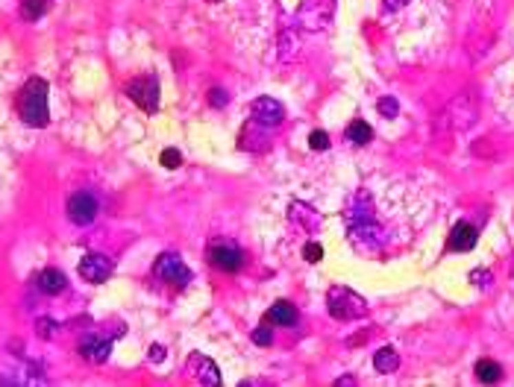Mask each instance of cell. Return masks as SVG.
I'll list each match as a JSON object with an SVG mask.
<instances>
[{
    "mask_svg": "<svg viewBox=\"0 0 514 387\" xmlns=\"http://www.w3.org/2000/svg\"><path fill=\"white\" fill-rule=\"evenodd\" d=\"M344 217H347V238L358 252L374 256V252L382 250V244H385V229H382L379 220L374 217V197H370L365 188L347 200Z\"/></svg>",
    "mask_w": 514,
    "mask_h": 387,
    "instance_id": "6da1fadb",
    "label": "cell"
},
{
    "mask_svg": "<svg viewBox=\"0 0 514 387\" xmlns=\"http://www.w3.org/2000/svg\"><path fill=\"white\" fill-rule=\"evenodd\" d=\"M47 82L41 80V76H32L27 80L24 85V94H21V120H24L27 126H47L50 120V109H47Z\"/></svg>",
    "mask_w": 514,
    "mask_h": 387,
    "instance_id": "7a4b0ae2",
    "label": "cell"
},
{
    "mask_svg": "<svg viewBox=\"0 0 514 387\" xmlns=\"http://www.w3.org/2000/svg\"><path fill=\"white\" fill-rule=\"evenodd\" d=\"M326 311H330L335 320H362L367 314V302L365 296H358L356 291H350V287H341L335 285L330 287V294H326Z\"/></svg>",
    "mask_w": 514,
    "mask_h": 387,
    "instance_id": "3957f363",
    "label": "cell"
},
{
    "mask_svg": "<svg viewBox=\"0 0 514 387\" xmlns=\"http://www.w3.org/2000/svg\"><path fill=\"white\" fill-rule=\"evenodd\" d=\"M206 256H209V261L224 273H238L244 267V250L238 247L235 241H226V238H215L209 250H206Z\"/></svg>",
    "mask_w": 514,
    "mask_h": 387,
    "instance_id": "277c9868",
    "label": "cell"
},
{
    "mask_svg": "<svg viewBox=\"0 0 514 387\" xmlns=\"http://www.w3.org/2000/svg\"><path fill=\"white\" fill-rule=\"evenodd\" d=\"M127 94L141 112H147V115L159 112V80L153 74H144V76H138V80H133L127 85Z\"/></svg>",
    "mask_w": 514,
    "mask_h": 387,
    "instance_id": "5b68a950",
    "label": "cell"
},
{
    "mask_svg": "<svg viewBox=\"0 0 514 387\" xmlns=\"http://www.w3.org/2000/svg\"><path fill=\"white\" fill-rule=\"evenodd\" d=\"M153 276L162 279L165 285H173V287H189V282H191V270L185 267L177 252H162L156 264H153Z\"/></svg>",
    "mask_w": 514,
    "mask_h": 387,
    "instance_id": "8992f818",
    "label": "cell"
},
{
    "mask_svg": "<svg viewBox=\"0 0 514 387\" xmlns=\"http://www.w3.org/2000/svg\"><path fill=\"white\" fill-rule=\"evenodd\" d=\"M297 21L300 27L318 32L332 21V0H303L297 9Z\"/></svg>",
    "mask_w": 514,
    "mask_h": 387,
    "instance_id": "52a82bcc",
    "label": "cell"
},
{
    "mask_svg": "<svg viewBox=\"0 0 514 387\" xmlns=\"http://www.w3.org/2000/svg\"><path fill=\"white\" fill-rule=\"evenodd\" d=\"M115 335H124L121 331H115ZM115 335H100V331H89V335L80 338V355L92 364H103L109 355H112V340Z\"/></svg>",
    "mask_w": 514,
    "mask_h": 387,
    "instance_id": "ba28073f",
    "label": "cell"
},
{
    "mask_svg": "<svg viewBox=\"0 0 514 387\" xmlns=\"http://www.w3.org/2000/svg\"><path fill=\"white\" fill-rule=\"evenodd\" d=\"M97 214H100V203H97V197H92L89 191H80L74 194L68 200V217L71 223L76 226H89L97 220Z\"/></svg>",
    "mask_w": 514,
    "mask_h": 387,
    "instance_id": "9c48e42d",
    "label": "cell"
},
{
    "mask_svg": "<svg viewBox=\"0 0 514 387\" xmlns=\"http://www.w3.org/2000/svg\"><path fill=\"white\" fill-rule=\"evenodd\" d=\"M112 261H109V256H103V252H85L83 261H80V276L85 282H94L100 285L106 282L109 276H112Z\"/></svg>",
    "mask_w": 514,
    "mask_h": 387,
    "instance_id": "30bf717a",
    "label": "cell"
},
{
    "mask_svg": "<svg viewBox=\"0 0 514 387\" xmlns=\"http://www.w3.org/2000/svg\"><path fill=\"white\" fill-rule=\"evenodd\" d=\"M185 370L191 373V379H194L197 384H212V387L221 384V370H217V364H215L212 358L200 355V352L189 355V361H185Z\"/></svg>",
    "mask_w": 514,
    "mask_h": 387,
    "instance_id": "8fae6325",
    "label": "cell"
},
{
    "mask_svg": "<svg viewBox=\"0 0 514 387\" xmlns=\"http://www.w3.org/2000/svg\"><path fill=\"white\" fill-rule=\"evenodd\" d=\"M250 115H253V124L259 126H277L282 124V118H286V106L279 100H273V97H259L250 106Z\"/></svg>",
    "mask_w": 514,
    "mask_h": 387,
    "instance_id": "7c38bea8",
    "label": "cell"
},
{
    "mask_svg": "<svg viewBox=\"0 0 514 387\" xmlns=\"http://www.w3.org/2000/svg\"><path fill=\"white\" fill-rule=\"evenodd\" d=\"M476 241H479L476 226L470 223V220H458V223L453 226V232H450L447 250H450V252H470L476 247Z\"/></svg>",
    "mask_w": 514,
    "mask_h": 387,
    "instance_id": "4fadbf2b",
    "label": "cell"
},
{
    "mask_svg": "<svg viewBox=\"0 0 514 387\" xmlns=\"http://www.w3.org/2000/svg\"><path fill=\"white\" fill-rule=\"evenodd\" d=\"M297 308H294L291 302H273L270 308H268V314H265V320L268 323H273V326H286V329H291V326H297Z\"/></svg>",
    "mask_w": 514,
    "mask_h": 387,
    "instance_id": "5bb4252c",
    "label": "cell"
},
{
    "mask_svg": "<svg viewBox=\"0 0 514 387\" xmlns=\"http://www.w3.org/2000/svg\"><path fill=\"white\" fill-rule=\"evenodd\" d=\"M39 287L45 294H62L65 287H68V279H65V273L62 270H56V267H47V270H41L39 273Z\"/></svg>",
    "mask_w": 514,
    "mask_h": 387,
    "instance_id": "9a60e30c",
    "label": "cell"
},
{
    "mask_svg": "<svg viewBox=\"0 0 514 387\" xmlns=\"http://www.w3.org/2000/svg\"><path fill=\"white\" fill-rule=\"evenodd\" d=\"M374 367H376V373H382V375L394 373V370L400 367V355H397V349H394V346H382V349H376V355H374Z\"/></svg>",
    "mask_w": 514,
    "mask_h": 387,
    "instance_id": "2e32d148",
    "label": "cell"
},
{
    "mask_svg": "<svg viewBox=\"0 0 514 387\" xmlns=\"http://www.w3.org/2000/svg\"><path fill=\"white\" fill-rule=\"evenodd\" d=\"M500 375H502V370H500L497 361H491V358H479V361H476V379L482 382V384L500 382Z\"/></svg>",
    "mask_w": 514,
    "mask_h": 387,
    "instance_id": "e0dca14e",
    "label": "cell"
},
{
    "mask_svg": "<svg viewBox=\"0 0 514 387\" xmlns=\"http://www.w3.org/2000/svg\"><path fill=\"white\" fill-rule=\"evenodd\" d=\"M344 135L350 144H358V147H362V144L374 138V129H370V124H365V120H353V124L344 129Z\"/></svg>",
    "mask_w": 514,
    "mask_h": 387,
    "instance_id": "ac0fdd59",
    "label": "cell"
},
{
    "mask_svg": "<svg viewBox=\"0 0 514 387\" xmlns=\"http://www.w3.org/2000/svg\"><path fill=\"white\" fill-rule=\"evenodd\" d=\"M45 12H47V0H24V3H21L24 21H39Z\"/></svg>",
    "mask_w": 514,
    "mask_h": 387,
    "instance_id": "d6986e66",
    "label": "cell"
},
{
    "mask_svg": "<svg viewBox=\"0 0 514 387\" xmlns=\"http://www.w3.org/2000/svg\"><path fill=\"white\" fill-rule=\"evenodd\" d=\"M376 109H379L382 118H397V115H400V103L394 100V97H379Z\"/></svg>",
    "mask_w": 514,
    "mask_h": 387,
    "instance_id": "ffe728a7",
    "label": "cell"
},
{
    "mask_svg": "<svg viewBox=\"0 0 514 387\" xmlns=\"http://www.w3.org/2000/svg\"><path fill=\"white\" fill-rule=\"evenodd\" d=\"M309 147H312V150H318V153L326 150V147H330V135H326L323 129H314L312 135H309Z\"/></svg>",
    "mask_w": 514,
    "mask_h": 387,
    "instance_id": "44dd1931",
    "label": "cell"
},
{
    "mask_svg": "<svg viewBox=\"0 0 514 387\" xmlns=\"http://www.w3.org/2000/svg\"><path fill=\"white\" fill-rule=\"evenodd\" d=\"M253 344H259V346H270V344H273V331H270V326H259V329L253 331Z\"/></svg>",
    "mask_w": 514,
    "mask_h": 387,
    "instance_id": "7402d4cb",
    "label": "cell"
},
{
    "mask_svg": "<svg viewBox=\"0 0 514 387\" xmlns=\"http://www.w3.org/2000/svg\"><path fill=\"white\" fill-rule=\"evenodd\" d=\"M180 162H182V156H180V150H165V153H162V164H165V168L168 170H177L180 168Z\"/></svg>",
    "mask_w": 514,
    "mask_h": 387,
    "instance_id": "603a6c76",
    "label": "cell"
},
{
    "mask_svg": "<svg viewBox=\"0 0 514 387\" xmlns=\"http://www.w3.org/2000/svg\"><path fill=\"white\" fill-rule=\"evenodd\" d=\"M321 256H323V247H321V244H306V247H303V258L309 261V264H318Z\"/></svg>",
    "mask_w": 514,
    "mask_h": 387,
    "instance_id": "cb8c5ba5",
    "label": "cell"
},
{
    "mask_svg": "<svg viewBox=\"0 0 514 387\" xmlns=\"http://www.w3.org/2000/svg\"><path fill=\"white\" fill-rule=\"evenodd\" d=\"M209 103L215 109H224L226 106V91H224V88H212V91H209Z\"/></svg>",
    "mask_w": 514,
    "mask_h": 387,
    "instance_id": "d4e9b609",
    "label": "cell"
},
{
    "mask_svg": "<svg viewBox=\"0 0 514 387\" xmlns=\"http://www.w3.org/2000/svg\"><path fill=\"white\" fill-rule=\"evenodd\" d=\"M56 335V323L53 320H39V338H53Z\"/></svg>",
    "mask_w": 514,
    "mask_h": 387,
    "instance_id": "484cf974",
    "label": "cell"
},
{
    "mask_svg": "<svg viewBox=\"0 0 514 387\" xmlns=\"http://www.w3.org/2000/svg\"><path fill=\"white\" fill-rule=\"evenodd\" d=\"M147 358H150L153 364H162V361H165V346L153 344V346H150V352H147Z\"/></svg>",
    "mask_w": 514,
    "mask_h": 387,
    "instance_id": "4316f807",
    "label": "cell"
},
{
    "mask_svg": "<svg viewBox=\"0 0 514 387\" xmlns=\"http://www.w3.org/2000/svg\"><path fill=\"white\" fill-rule=\"evenodd\" d=\"M470 282L479 285V287H488V270H482V267L473 270V273H470Z\"/></svg>",
    "mask_w": 514,
    "mask_h": 387,
    "instance_id": "83f0119b",
    "label": "cell"
},
{
    "mask_svg": "<svg viewBox=\"0 0 514 387\" xmlns=\"http://www.w3.org/2000/svg\"><path fill=\"white\" fill-rule=\"evenodd\" d=\"M385 3V9H400V6H406L409 0H382Z\"/></svg>",
    "mask_w": 514,
    "mask_h": 387,
    "instance_id": "f1b7e54d",
    "label": "cell"
},
{
    "mask_svg": "<svg viewBox=\"0 0 514 387\" xmlns=\"http://www.w3.org/2000/svg\"><path fill=\"white\" fill-rule=\"evenodd\" d=\"M338 384H356L353 375H344V379H338Z\"/></svg>",
    "mask_w": 514,
    "mask_h": 387,
    "instance_id": "f546056e",
    "label": "cell"
}]
</instances>
